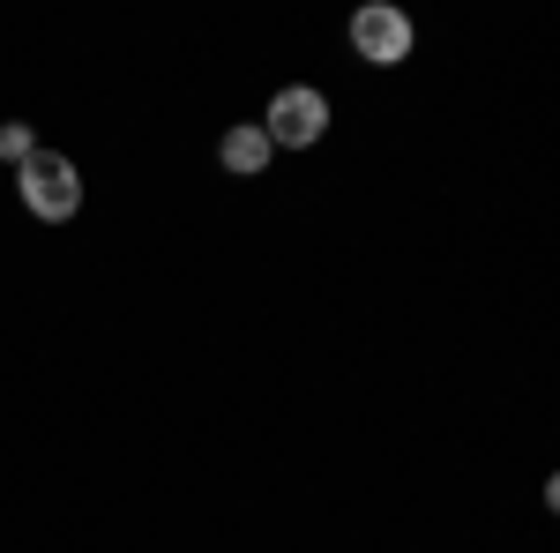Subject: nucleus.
I'll list each match as a JSON object with an SVG mask.
<instances>
[{
	"instance_id": "nucleus-4",
	"label": "nucleus",
	"mask_w": 560,
	"mask_h": 553,
	"mask_svg": "<svg viewBox=\"0 0 560 553\" xmlns=\"http://www.w3.org/2000/svg\"><path fill=\"white\" fill-rule=\"evenodd\" d=\"M269 158H277V150H269V135H261L255 120H240V128L217 135V165L232 172V180H261V172H269Z\"/></svg>"
},
{
	"instance_id": "nucleus-5",
	"label": "nucleus",
	"mask_w": 560,
	"mask_h": 553,
	"mask_svg": "<svg viewBox=\"0 0 560 553\" xmlns=\"http://www.w3.org/2000/svg\"><path fill=\"white\" fill-rule=\"evenodd\" d=\"M31 150H38V135L23 128V120H8V128H0V158H8V165H23Z\"/></svg>"
},
{
	"instance_id": "nucleus-2",
	"label": "nucleus",
	"mask_w": 560,
	"mask_h": 553,
	"mask_svg": "<svg viewBox=\"0 0 560 553\" xmlns=\"http://www.w3.org/2000/svg\"><path fill=\"white\" fill-rule=\"evenodd\" d=\"M329 120H337V113H329V97H322L314 83H284L255 128L269 135V150H314V142L329 135Z\"/></svg>"
},
{
	"instance_id": "nucleus-3",
	"label": "nucleus",
	"mask_w": 560,
	"mask_h": 553,
	"mask_svg": "<svg viewBox=\"0 0 560 553\" xmlns=\"http://www.w3.org/2000/svg\"><path fill=\"white\" fill-rule=\"evenodd\" d=\"M411 45H419V31H411V15H404L396 0H366V8H351V53H359L366 68H404Z\"/></svg>"
},
{
	"instance_id": "nucleus-1",
	"label": "nucleus",
	"mask_w": 560,
	"mask_h": 553,
	"mask_svg": "<svg viewBox=\"0 0 560 553\" xmlns=\"http://www.w3.org/2000/svg\"><path fill=\"white\" fill-rule=\"evenodd\" d=\"M15 195H23V210L38 217V224H68V217L83 210V172L60 150H31L15 165Z\"/></svg>"
}]
</instances>
